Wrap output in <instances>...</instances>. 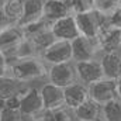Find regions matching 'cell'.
Returning <instances> with one entry per match:
<instances>
[{
    "label": "cell",
    "mask_w": 121,
    "mask_h": 121,
    "mask_svg": "<svg viewBox=\"0 0 121 121\" xmlns=\"http://www.w3.org/2000/svg\"><path fill=\"white\" fill-rule=\"evenodd\" d=\"M24 118L26 117L21 114V111L16 108L3 107L0 111V121H24Z\"/></svg>",
    "instance_id": "cell-23"
},
{
    "label": "cell",
    "mask_w": 121,
    "mask_h": 121,
    "mask_svg": "<svg viewBox=\"0 0 121 121\" xmlns=\"http://www.w3.org/2000/svg\"><path fill=\"white\" fill-rule=\"evenodd\" d=\"M47 82L54 83L62 89L73 85L78 82V75H76V66L75 62H63L56 65H49L48 66V76Z\"/></svg>",
    "instance_id": "cell-4"
},
{
    "label": "cell",
    "mask_w": 121,
    "mask_h": 121,
    "mask_svg": "<svg viewBox=\"0 0 121 121\" xmlns=\"http://www.w3.org/2000/svg\"><path fill=\"white\" fill-rule=\"evenodd\" d=\"M24 38H26L24 30L18 24L7 27L3 32H0V51L9 59L14 58V54Z\"/></svg>",
    "instance_id": "cell-8"
},
{
    "label": "cell",
    "mask_w": 121,
    "mask_h": 121,
    "mask_svg": "<svg viewBox=\"0 0 121 121\" xmlns=\"http://www.w3.org/2000/svg\"><path fill=\"white\" fill-rule=\"evenodd\" d=\"M108 23H110V26L121 30V7L120 6L108 16Z\"/></svg>",
    "instance_id": "cell-24"
},
{
    "label": "cell",
    "mask_w": 121,
    "mask_h": 121,
    "mask_svg": "<svg viewBox=\"0 0 121 121\" xmlns=\"http://www.w3.org/2000/svg\"><path fill=\"white\" fill-rule=\"evenodd\" d=\"M7 1H9V0H0V10L4 9V6L7 4Z\"/></svg>",
    "instance_id": "cell-29"
},
{
    "label": "cell",
    "mask_w": 121,
    "mask_h": 121,
    "mask_svg": "<svg viewBox=\"0 0 121 121\" xmlns=\"http://www.w3.org/2000/svg\"><path fill=\"white\" fill-rule=\"evenodd\" d=\"M87 87H89V97L101 106H104L106 103L118 97L117 80H113V79L103 78V79L89 85Z\"/></svg>",
    "instance_id": "cell-6"
},
{
    "label": "cell",
    "mask_w": 121,
    "mask_h": 121,
    "mask_svg": "<svg viewBox=\"0 0 121 121\" xmlns=\"http://www.w3.org/2000/svg\"><path fill=\"white\" fill-rule=\"evenodd\" d=\"M101 49L96 38H89L79 35L76 39L72 41V56L73 62H85L94 60L101 56Z\"/></svg>",
    "instance_id": "cell-3"
},
{
    "label": "cell",
    "mask_w": 121,
    "mask_h": 121,
    "mask_svg": "<svg viewBox=\"0 0 121 121\" xmlns=\"http://www.w3.org/2000/svg\"><path fill=\"white\" fill-rule=\"evenodd\" d=\"M72 14L89 13L96 9V0H68Z\"/></svg>",
    "instance_id": "cell-22"
},
{
    "label": "cell",
    "mask_w": 121,
    "mask_h": 121,
    "mask_svg": "<svg viewBox=\"0 0 121 121\" xmlns=\"http://www.w3.org/2000/svg\"><path fill=\"white\" fill-rule=\"evenodd\" d=\"M10 26H13V23L6 17L4 11H3V10H0V32H3L7 27H10Z\"/></svg>",
    "instance_id": "cell-26"
},
{
    "label": "cell",
    "mask_w": 121,
    "mask_h": 121,
    "mask_svg": "<svg viewBox=\"0 0 121 121\" xmlns=\"http://www.w3.org/2000/svg\"><path fill=\"white\" fill-rule=\"evenodd\" d=\"M44 110L45 108H44L42 97L39 93V86L37 87L35 85H32L21 96L20 111L24 117H41Z\"/></svg>",
    "instance_id": "cell-7"
},
{
    "label": "cell",
    "mask_w": 121,
    "mask_h": 121,
    "mask_svg": "<svg viewBox=\"0 0 121 121\" xmlns=\"http://www.w3.org/2000/svg\"><path fill=\"white\" fill-rule=\"evenodd\" d=\"M41 58L48 66L63 62H72V42L65 39H55L47 49H44Z\"/></svg>",
    "instance_id": "cell-5"
},
{
    "label": "cell",
    "mask_w": 121,
    "mask_h": 121,
    "mask_svg": "<svg viewBox=\"0 0 121 121\" xmlns=\"http://www.w3.org/2000/svg\"><path fill=\"white\" fill-rule=\"evenodd\" d=\"M104 78L117 80L121 78V51L117 52H103L99 58Z\"/></svg>",
    "instance_id": "cell-14"
},
{
    "label": "cell",
    "mask_w": 121,
    "mask_h": 121,
    "mask_svg": "<svg viewBox=\"0 0 121 121\" xmlns=\"http://www.w3.org/2000/svg\"><path fill=\"white\" fill-rule=\"evenodd\" d=\"M30 86H32V85L20 82V80L14 79L13 76L6 75V76L0 78V100L4 101L14 96H21L23 93H26V90Z\"/></svg>",
    "instance_id": "cell-17"
},
{
    "label": "cell",
    "mask_w": 121,
    "mask_h": 121,
    "mask_svg": "<svg viewBox=\"0 0 121 121\" xmlns=\"http://www.w3.org/2000/svg\"><path fill=\"white\" fill-rule=\"evenodd\" d=\"M101 117L106 121H121V99L117 97L103 106Z\"/></svg>",
    "instance_id": "cell-21"
},
{
    "label": "cell",
    "mask_w": 121,
    "mask_h": 121,
    "mask_svg": "<svg viewBox=\"0 0 121 121\" xmlns=\"http://www.w3.org/2000/svg\"><path fill=\"white\" fill-rule=\"evenodd\" d=\"M39 93L42 97V103H44V108L45 110H52V108H59L65 106V94L63 89L49 83V82H44L39 86Z\"/></svg>",
    "instance_id": "cell-11"
},
{
    "label": "cell",
    "mask_w": 121,
    "mask_h": 121,
    "mask_svg": "<svg viewBox=\"0 0 121 121\" xmlns=\"http://www.w3.org/2000/svg\"><path fill=\"white\" fill-rule=\"evenodd\" d=\"M24 121H42L41 117H26Z\"/></svg>",
    "instance_id": "cell-27"
},
{
    "label": "cell",
    "mask_w": 121,
    "mask_h": 121,
    "mask_svg": "<svg viewBox=\"0 0 121 121\" xmlns=\"http://www.w3.org/2000/svg\"><path fill=\"white\" fill-rule=\"evenodd\" d=\"M118 6L121 7V0H118Z\"/></svg>",
    "instance_id": "cell-30"
},
{
    "label": "cell",
    "mask_w": 121,
    "mask_h": 121,
    "mask_svg": "<svg viewBox=\"0 0 121 121\" xmlns=\"http://www.w3.org/2000/svg\"><path fill=\"white\" fill-rule=\"evenodd\" d=\"M42 121H76L73 110L68 108L66 106L59 108H52V110H44L41 114Z\"/></svg>",
    "instance_id": "cell-19"
},
{
    "label": "cell",
    "mask_w": 121,
    "mask_h": 121,
    "mask_svg": "<svg viewBox=\"0 0 121 121\" xmlns=\"http://www.w3.org/2000/svg\"><path fill=\"white\" fill-rule=\"evenodd\" d=\"M52 32L56 39H65L70 42L80 35L73 14L66 16L60 20H56L55 23H52Z\"/></svg>",
    "instance_id": "cell-12"
},
{
    "label": "cell",
    "mask_w": 121,
    "mask_h": 121,
    "mask_svg": "<svg viewBox=\"0 0 121 121\" xmlns=\"http://www.w3.org/2000/svg\"><path fill=\"white\" fill-rule=\"evenodd\" d=\"M101 110L103 106L89 97L83 104L73 110V114L76 121H97L101 117Z\"/></svg>",
    "instance_id": "cell-18"
},
{
    "label": "cell",
    "mask_w": 121,
    "mask_h": 121,
    "mask_svg": "<svg viewBox=\"0 0 121 121\" xmlns=\"http://www.w3.org/2000/svg\"><path fill=\"white\" fill-rule=\"evenodd\" d=\"M76 66V75H78V82L89 86L91 83L100 80L104 78L101 63L99 59L94 60H85V62H75Z\"/></svg>",
    "instance_id": "cell-9"
},
{
    "label": "cell",
    "mask_w": 121,
    "mask_h": 121,
    "mask_svg": "<svg viewBox=\"0 0 121 121\" xmlns=\"http://www.w3.org/2000/svg\"><path fill=\"white\" fill-rule=\"evenodd\" d=\"M63 94L65 106L70 110H75L89 99V87L80 82H75L73 85L63 89Z\"/></svg>",
    "instance_id": "cell-13"
},
{
    "label": "cell",
    "mask_w": 121,
    "mask_h": 121,
    "mask_svg": "<svg viewBox=\"0 0 121 121\" xmlns=\"http://www.w3.org/2000/svg\"><path fill=\"white\" fill-rule=\"evenodd\" d=\"M44 18V0H24V11L17 23L21 28Z\"/></svg>",
    "instance_id": "cell-15"
},
{
    "label": "cell",
    "mask_w": 121,
    "mask_h": 121,
    "mask_svg": "<svg viewBox=\"0 0 121 121\" xmlns=\"http://www.w3.org/2000/svg\"><path fill=\"white\" fill-rule=\"evenodd\" d=\"M73 16H75L80 35L89 37V38H96L103 27L110 24L108 16H104L99 13L97 10H93L89 13H82V14H73Z\"/></svg>",
    "instance_id": "cell-2"
},
{
    "label": "cell",
    "mask_w": 121,
    "mask_h": 121,
    "mask_svg": "<svg viewBox=\"0 0 121 121\" xmlns=\"http://www.w3.org/2000/svg\"><path fill=\"white\" fill-rule=\"evenodd\" d=\"M14 79L34 85L38 80L47 82L48 65L41 56H28V58H13L9 59V73Z\"/></svg>",
    "instance_id": "cell-1"
},
{
    "label": "cell",
    "mask_w": 121,
    "mask_h": 121,
    "mask_svg": "<svg viewBox=\"0 0 121 121\" xmlns=\"http://www.w3.org/2000/svg\"><path fill=\"white\" fill-rule=\"evenodd\" d=\"M117 91H118V97L121 99V78L117 79Z\"/></svg>",
    "instance_id": "cell-28"
},
{
    "label": "cell",
    "mask_w": 121,
    "mask_h": 121,
    "mask_svg": "<svg viewBox=\"0 0 121 121\" xmlns=\"http://www.w3.org/2000/svg\"><path fill=\"white\" fill-rule=\"evenodd\" d=\"M96 39L99 42V47H100L101 52L121 51V30L110 26V24L100 30Z\"/></svg>",
    "instance_id": "cell-10"
},
{
    "label": "cell",
    "mask_w": 121,
    "mask_h": 121,
    "mask_svg": "<svg viewBox=\"0 0 121 121\" xmlns=\"http://www.w3.org/2000/svg\"><path fill=\"white\" fill-rule=\"evenodd\" d=\"M3 11L13 24H17L24 11V0H9Z\"/></svg>",
    "instance_id": "cell-20"
},
{
    "label": "cell",
    "mask_w": 121,
    "mask_h": 121,
    "mask_svg": "<svg viewBox=\"0 0 121 121\" xmlns=\"http://www.w3.org/2000/svg\"><path fill=\"white\" fill-rule=\"evenodd\" d=\"M70 14L72 11L68 0H44V18L49 23H55Z\"/></svg>",
    "instance_id": "cell-16"
},
{
    "label": "cell",
    "mask_w": 121,
    "mask_h": 121,
    "mask_svg": "<svg viewBox=\"0 0 121 121\" xmlns=\"http://www.w3.org/2000/svg\"><path fill=\"white\" fill-rule=\"evenodd\" d=\"M9 73V58L0 51V78Z\"/></svg>",
    "instance_id": "cell-25"
}]
</instances>
